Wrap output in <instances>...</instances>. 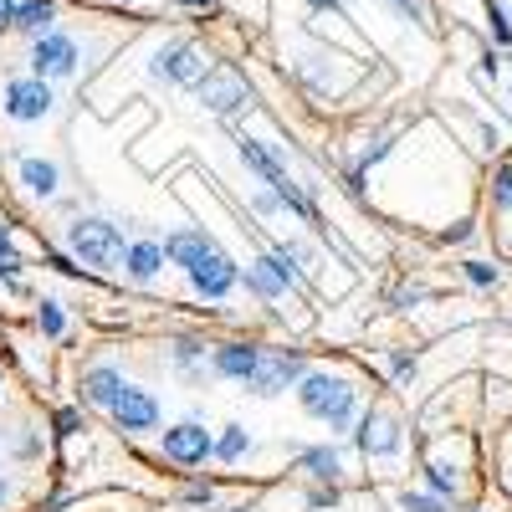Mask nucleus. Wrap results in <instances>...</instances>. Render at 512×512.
I'll use <instances>...</instances> for the list:
<instances>
[{"mask_svg":"<svg viewBox=\"0 0 512 512\" xmlns=\"http://www.w3.org/2000/svg\"><path fill=\"white\" fill-rule=\"evenodd\" d=\"M108 6H139V0H108Z\"/></svg>","mask_w":512,"mask_h":512,"instance_id":"obj_37","label":"nucleus"},{"mask_svg":"<svg viewBox=\"0 0 512 512\" xmlns=\"http://www.w3.org/2000/svg\"><path fill=\"white\" fill-rule=\"evenodd\" d=\"M195 93H200V103L210 108V113H221V118H231L236 108H246V82L236 77V72H226V67H210L200 82H195Z\"/></svg>","mask_w":512,"mask_h":512,"instance_id":"obj_10","label":"nucleus"},{"mask_svg":"<svg viewBox=\"0 0 512 512\" xmlns=\"http://www.w3.org/2000/svg\"><path fill=\"white\" fill-rule=\"evenodd\" d=\"M164 262L185 267L190 287L200 297H210V303H226V297L236 292V282H241V267L226 256V246L216 236H205V231H169L164 236Z\"/></svg>","mask_w":512,"mask_h":512,"instance_id":"obj_1","label":"nucleus"},{"mask_svg":"<svg viewBox=\"0 0 512 512\" xmlns=\"http://www.w3.org/2000/svg\"><path fill=\"white\" fill-rule=\"evenodd\" d=\"M21 185H26L31 195H57L62 169H57L52 159H21Z\"/></svg>","mask_w":512,"mask_h":512,"instance_id":"obj_17","label":"nucleus"},{"mask_svg":"<svg viewBox=\"0 0 512 512\" xmlns=\"http://www.w3.org/2000/svg\"><path fill=\"white\" fill-rule=\"evenodd\" d=\"M313 6H323V11H338V6H344V0H313Z\"/></svg>","mask_w":512,"mask_h":512,"instance_id":"obj_34","label":"nucleus"},{"mask_svg":"<svg viewBox=\"0 0 512 512\" xmlns=\"http://www.w3.org/2000/svg\"><path fill=\"white\" fill-rule=\"evenodd\" d=\"M425 487H431L436 497H446V502L456 497V482H451V477L441 472V466H425Z\"/></svg>","mask_w":512,"mask_h":512,"instance_id":"obj_25","label":"nucleus"},{"mask_svg":"<svg viewBox=\"0 0 512 512\" xmlns=\"http://www.w3.org/2000/svg\"><path fill=\"white\" fill-rule=\"evenodd\" d=\"M297 405H303L313 420H323L328 425V436H344L349 425H354V415H359V390H349L338 374H303L297 379Z\"/></svg>","mask_w":512,"mask_h":512,"instance_id":"obj_2","label":"nucleus"},{"mask_svg":"<svg viewBox=\"0 0 512 512\" xmlns=\"http://www.w3.org/2000/svg\"><path fill=\"white\" fill-rule=\"evenodd\" d=\"M395 16H405V21H415V26H425L431 31L436 26V11H431V0H384Z\"/></svg>","mask_w":512,"mask_h":512,"instance_id":"obj_20","label":"nucleus"},{"mask_svg":"<svg viewBox=\"0 0 512 512\" xmlns=\"http://www.w3.org/2000/svg\"><path fill=\"white\" fill-rule=\"evenodd\" d=\"M256 359H262V344H241V338L210 349V369H216L221 379H236V384H246L256 374Z\"/></svg>","mask_w":512,"mask_h":512,"instance_id":"obj_12","label":"nucleus"},{"mask_svg":"<svg viewBox=\"0 0 512 512\" xmlns=\"http://www.w3.org/2000/svg\"><path fill=\"white\" fill-rule=\"evenodd\" d=\"M123 384H128V379H123L113 364H93V369H82V400L98 405V410H108V405L118 400Z\"/></svg>","mask_w":512,"mask_h":512,"instance_id":"obj_13","label":"nucleus"},{"mask_svg":"<svg viewBox=\"0 0 512 512\" xmlns=\"http://www.w3.org/2000/svg\"><path fill=\"white\" fill-rule=\"evenodd\" d=\"M21 272V256H0V277H16Z\"/></svg>","mask_w":512,"mask_h":512,"instance_id":"obj_32","label":"nucleus"},{"mask_svg":"<svg viewBox=\"0 0 512 512\" xmlns=\"http://www.w3.org/2000/svg\"><path fill=\"white\" fill-rule=\"evenodd\" d=\"M359 451L364 456H395L400 451V425L390 410H364L359 420Z\"/></svg>","mask_w":512,"mask_h":512,"instance_id":"obj_11","label":"nucleus"},{"mask_svg":"<svg viewBox=\"0 0 512 512\" xmlns=\"http://www.w3.org/2000/svg\"><path fill=\"white\" fill-rule=\"evenodd\" d=\"M108 415L118 420V431H128V436H149L154 425H159V400H154L149 390H139V384H123L118 400L108 405Z\"/></svg>","mask_w":512,"mask_h":512,"instance_id":"obj_9","label":"nucleus"},{"mask_svg":"<svg viewBox=\"0 0 512 512\" xmlns=\"http://www.w3.org/2000/svg\"><path fill=\"white\" fill-rule=\"evenodd\" d=\"M390 369H395V374H415V354L395 349V354H390Z\"/></svg>","mask_w":512,"mask_h":512,"instance_id":"obj_29","label":"nucleus"},{"mask_svg":"<svg viewBox=\"0 0 512 512\" xmlns=\"http://www.w3.org/2000/svg\"><path fill=\"white\" fill-rule=\"evenodd\" d=\"M308 374V359L297 349H262L256 359V374L246 379L256 395H282V390H297V379Z\"/></svg>","mask_w":512,"mask_h":512,"instance_id":"obj_6","label":"nucleus"},{"mask_svg":"<svg viewBox=\"0 0 512 512\" xmlns=\"http://www.w3.org/2000/svg\"><path fill=\"white\" fill-rule=\"evenodd\" d=\"M256 210H262V216H277V210H282V200H277L272 190H256Z\"/></svg>","mask_w":512,"mask_h":512,"instance_id":"obj_28","label":"nucleus"},{"mask_svg":"<svg viewBox=\"0 0 512 512\" xmlns=\"http://www.w3.org/2000/svg\"><path fill=\"white\" fill-rule=\"evenodd\" d=\"M36 451H41V441H36V436H16V456H26V461H31Z\"/></svg>","mask_w":512,"mask_h":512,"instance_id":"obj_31","label":"nucleus"},{"mask_svg":"<svg viewBox=\"0 0 512 512\" xmlns=\"http://www.w3.org/2000/svg\"><path fill=\"white\" fill-rule=\"evenodd\" d=\"M303 472L318 477V482H333L338 472H344V461H338L333 446H313V451H303Z\"/></svg>","mask_w":512,"mask_h":512,"instance_id":"obj_18","label":"nucleus"},{"mask_svg":"<svg viewBox=\"0 0 512 512\" xmlns=\"http://www.w3.org/2000/svg\"><path fill=\"white\" fill-rule=\"evenodd\" d=\"M16 6H21V0H0V31H11V21H16Z\"/></svg>","mask_w":512,"mask_h":512,"instance_id":"obj_30","label":"nucleus"},{"mask_svg":"<svg viewBox=\"0 0 512 512\" xmlns=\"http://www.w3.org/2000/svg\"><path fill=\"white\" fill-rule=\"evenodd\" d=\"M52 82L47 77H36V72H26V77H11L6 88H0V108H6V118L11 123H41L52 113Z\"/></svg>","mask_w":512,"mask_h":512,"instance_id":"obj_4","label":"nucleus"},{"mask_svg":"<svg viewBox=\"0 0 512 512\" xmlns=\"http://www.w3.org/2000/svg\"><path fill=\"white\" fill-rule=\"evenodd\" d=\"M159 446H164V461H175V466H205L210 456H216V436H210L200 420L169 425Z\"/></svg>","mask_w":512,"mask_h":512,"instance_id":"obj_8","label":"nucleus"},{"mask_svg":"<svg viewBox=\"0 0 512 512\" xmlns=\"http://www.w3.org/2000/svg\"><path fill=\"white\" fill-rule=\"evenodd\" d=\"M185 502H195V507H210V502H216V487H210V482H195V487H185Z\"/></svg>","mask_w":512,"mask_h":512,"instance_id":"obj_27","label":"nucleus"},{"mask_svg":"<svg viewBox=\"0 0 512 512\" xmlns=\"http://www.w3.org/2000/svg\"><path fill=\"white\" fill-rule=\"evenodd\" d=\"M36 323H41V333H47V338H62V333H67V318H62V303H52V297H47V303H41V308H36Z\"/></svg>","mask_w":512,"mask_h":512,"instance_id":"obj_22","label":"nucleus"},{"mask_svg":"<svg viewBox=\"0 0 512 512\" xmlns=\"http://www.w3.org/2000/svg\"><path fill=\"white\" fill-rule=\"evenodd\" d=\"M487 16H492V31H497V41H502V47H512V16H507V6H502V0H487Z\"/></svg>","mask_w":512,"mask_h":512,"instance_id":"obj_24","label":"nucleus"},{"mask_svg":"<svg viewBox=\"0 0 512 512\" xmlns=\"http://www.w3.org/2000/svg\"><path fill=\"white\" fill-rule=\"evenodd\" d=\"M246 287H251L256 297H267V303H282V297H287V277L277 272L272 251L256 256V262H246Z\"/></svg>","mask_w":512,"mask_h":512,"instance_id":"obj_14","label":"nucleus"},{"mask_svg":"<svg viewBox=\"0 0 512 512\" xmlns=\"http://www.w3.org/2000/svg\"><path fill=\"white\" fill-rule=\"evenodd\" d=\"M67 251L77 256L82 267H93V272H118L123 267V231L103 216H77L67 226Z\"/></svg>","mask_w":512,"mask_h":512,"instance_id":"obj_3","label":"nucleus"},{"mask_svg":"<svg viewBox=\"0 0 512 512\" xmlns=\"http://www.w3.org/2000/svg\"><path fill=\"white\" fill-rule=\"evenodd\" d=\"M400 507H405V512H451L446 497H436V492H410V487L400 492Z\"/></svg>","mask_w":512,"mask_h":512,"instance_id":"obj_21","label":"nucleus"},{"mask_svg":"<svg viewBox=\"0 0 512 512\" xmlns=\"http://www.w3.org/2000/svg\"><path fill=\"white\" fill-rule=\"evenodd\" d=\"M149 72H154L159 82H169V88H195V82L210 72V57L195 47V41H169V47L154 52Z\"/></svg>","mask_w":512,"mask_h":512,"instance_id":"obj_5","label":"nucleus"},{"mask_svg":"<svg viewBox=\"0 0 512 512\" xmlns=\"http://www.w3.org/2000/svg\"><path fill=\"white\" fill-rule=\"evenodd\" d=\"M52 26H57V0H21L11 21V31H26V36H41Z\"/></svg>","mask_w":512,"mask_h":512,"instance_id":"obj_16","label":"nucleus"},{"mask_svg":"<svg viewBox=\"0 0 512 512\" xmlns=\"http://www.w3.org/2000/svg\"><path fill=\"white\" fill-rule=\"evenodd\" d=\"M159 267H164V241H134L123 251V272L134 282H154Z\"/></svg>","mask_w":512,"mask_h":512,"instance_id":"obj_15","label":"nucleus"},{"mask_svg":"<svg viewBox=\"0 0 512 512\" xmlns=\"http://www.w3.org/2000/svg\"><path fill=\"white\" fill-rule=\"evenodd\" d=\"M31 72L36 77H47V82H57V77H72L77 72V41L67 36V31H41V36H31Z\"/></svg>","mask_w":512,"mask_h":512,"instance_id":"obj_7","label":"nucleus"},{"mask_svg":"<svg viewBox=\"0 0 512 512\" xmlns=\"http://www.w3.org/2000/svg\"><path fill=\"white\" fill-rule=\"evenodd\" d=\"M180 6H190V11H205V6H210V0H180Z\"/></svg>","mask_w":512,"mask_h":512,"instance_id":"obj_35","label":"nucleus"},{"mask_svg":"<svg viewBox=\"0 0 512 512\" xmlns=\"http://www.w3.org/2000/svg\"><path fill=\"white\" fill-rule=\"evenodd\" d=\"M466 282H472V287H492V282H497V267H487V262H466Z\"/></svg>","mask_w":512,"mask_h":512,"instance_id":"obj_26","label":"nucleus"},{"mask_svg":"<svg viewBox=\"0 0 512 512\" xmlns=\"http://www.w3.org/2000/svg\"><path fill=\"white\" fill-rule=\"evenodd\" d=\"M0 390H6V379H0Z\"/></svg>","mask_w":512,"mask_h":512,"instance_id":"obj_38","label":"nucleus"},{"mask_svg":"<svg viewBox=\"0 0 512 512\" xmlns=\"http://www.w3.org/2000/svg\"><path fill=\"white\" fill-rule=\"evenodd\" d=\"M251 451V436H246V425H226V431L216 436V461H241Z\"/></svg>","mask_w":512,"mask_h":512,"instance_id":"obj_19","label":"nucleus"},{"mask_svg":"<svg viewBox=\"0 0 512 512\" xmlns=\"http://www.w3.org/2000/svg\"><path fill=\"white\" fill-rule=\"evenodd\" d=\"M492 205L512 210V164H497V175H492Z\"/></svg>","mask_w":512,"mask_h":512,"instance_id":"obj_23","label":"nucleus"},{"mask_svg":"<svg viewBox=\"0 0 512 512\" xmlns=\"http://www.w3.org/2000/svg\"><path fill=\"white\" fill-rule=\"evenodd\" d=\"M6 497H11V482H6V477H0V507H6Z\"/></svg>","mask_w":512,"mask_h":512,"instance_id":"obj_36","label":"nucleus"},{"mask_svg":"<svg viewBox=\"0 0 512 512\" xmlns=\"http://www.w3.org/2000/svg\"><path fill=\"white\" fill-rule=\"evenodd\" d=\"M0 256H16V251H11V231H6V226H0Z\"/></svg>","mask_w":512,"mask_h":512,"instance_id":"obj_33","label":"nucleus"}]
</instances>
